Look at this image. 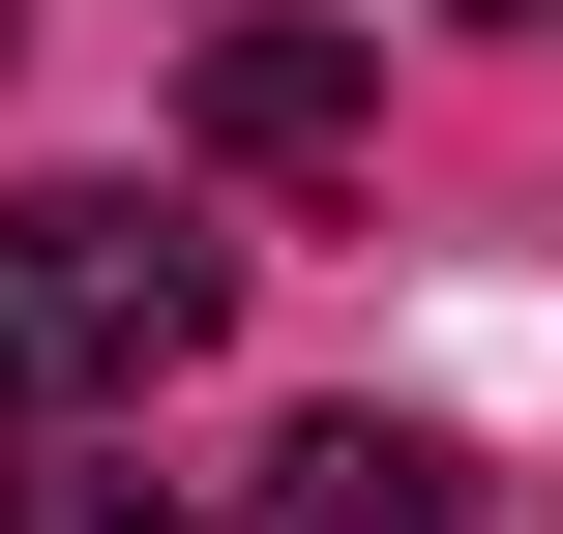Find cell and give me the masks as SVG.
I'll use <instances>...</instances> for the list:
<instances>
[{
	"instance_id": "3957f363",
	"label": "cell",
	"mask_w": 563,
	"mask_h": 534,
	"mask_svg": "<svg viewBox=\"0 0 563 534\" xmlns=\"http://www.w3.org/2000/svg\"><path fill=\"white\" fill-rule=\"evenodd\" d=\"M238 534H475V476H445L416 416H297V446H267V505H238Z\"/></svg>"
},
{
	"instance_id": "277c9868",
	"label": "cell",
	"mask_w": 563,
	"mask_h": 534,
	"mask_svg": "<svg viewBox=\"0 0 563 534\" xmlns=\"http://www.w3.org/2000/svg\"><path fill=\"white\" fill-rule=\"evenodd\" d=\"M0 534H178V476H119V446H30V476H0Z\"/></svg>"
},
{
	"instance_id": "7a4b0ae2",
	"label": "cell",
	"mask_w": 563,
	"mask_h": 534,
	"mask_svg": "<svg viewBox=\"0 0 563 534\" xmlns=\"http://www.w3.org/2000/svg\"><path fill=\"white\" fill-rule=\"evenodd\" d=\"M208 149H238V178H356V149H386V59H356V30H208Z\"/></svg>"
},
{
	"instance_id": "6da1fadb",
	"label": "cell",
	"mask_w": 563,
	"mask_h": 534,
	"mask_svg": "<svg viewBox=\"0 0 563 534\" xmlns=\"http://www.w3.org/2000/svg\"><path fill=\"white\" fill-rule=\"evenodd\" d=\"M208 327H238V238H208V208H148V178H30V208H0V446L148 416Z\"/></svg>"
}]
</instances>
